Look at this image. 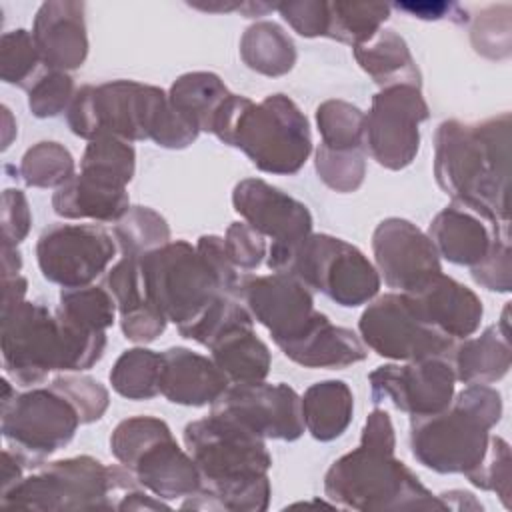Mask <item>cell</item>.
Listing matches in <instances>:
<instances>
[{
	"instance_id": "cell-4",
	"label": "cell",
	"mask_w": 512,
	"mask_h": 512,
	"mask_svg": "<svg viewBox=\"0 0 512 512\" xmlns=\"http://www.w3.org/2000/svg\"><path fill=\"white\" fill-rule=\"evenodd\" d=\"M210 132L224 144L240 148L268 174H294L312 152L308 120L284 94H270L258 104L230 94L214 116Z\"/></svg>"
},
{
	"instance_id": "cell-51",
	"label": "cell",
	"mask_w": 512,
	"mask_h": 512,
	"mask_svg": "<svg viewBox=\"0 0 512 512\" xmlns=\"http://www.w3.org/2000/svg\"><path fill=\"white\" fill-rule=\"evenodd\" d=\"M438 498L442 500H458L456 504H452V510H482V504L474 498V494L464 492V490H450V492H442L438 494Z\"/></svg>"
},
{
	"instance_id": "cell-43",
	"label": "cell",
	"mask_w": 512,
	"mask_h": 512,
	"mask_svg": "<svg viewBox=\"0 0 512 512\" xmlns=\"http://www.w3.org/2000/svg\"><path fill=\"white\" fill-rule=\"evenodd\" d=\"M50 386L72 402L82 424L100 420L108 408V390L94 378L66 374L54 378Z\"/></svg>"
},
{
	"instance_id": "cell-17",
	"label": "cell",
	"mask_w": 512,
	"mask_h": 512,
	"mask_svg": "<svg viewBox=\"0 0 512 512\" xmlns=\"http://www.w3.org/2000/svg\"><path fill=\"white\" fill-rule=\"evenodd\" d=\"M212 412L262 438L290 442L304 434L302 398L282 382L266 384L262 380L228 386L212 404Z\"/></svg>"
},
{
	"instance_id": "cell-47",
	"label": "cell",
	"mask_w": 512,
	"mask_h": 512,
	"mask_svg": "<svg viewBox=\"0 0 512 512\" xmlns=\"http://www.w3.org/2000/svg\"><path fill=\"white\" fill-rule=\"evenodd\" d=\"M30 210L26 196L16 190L8 188L2 194V242L16 246L22 242L30 230Z\"/></svg>"
},
{
	"instance_id": "cell-46",
	"label": "cell",
	"mask_w": 512,
	"mask_h": 512,
	"mask_svg": "<svg viewBox=\"0 0 512 512\" xmlns=\"http://www.w3.org/2000/svg\"><path fill=\"white\" fill-rule=\"evenodd\" d=\"M472 278L494 292L510 290V240H496L488 256L472 266Z\"/></svg>"
},
{
	"instance_id": "cell-45",
	"label": "cell",
	"mask_w": 512,
	"mask_h": 512,
	"mask_svg": "<svg viewBox=\"0 0 512 512\" xmlns=\"http://www.w3.org/2000/svg\"><path fill=\"white\" fill-rule=\"evenodd\" d=\"M224 248L236 268L254 270L266 256V240L246 222H232L224 236Z\"/></svg>"
},
{
	"instance_id": "cell-6",
	"label": "cell",
	"mask_w": 512,
	"mask_h": 512,
	"mask_svg": "<svg viewBox=\"0 0 512 512\" xmlns=\"http://www.w3.org/2000/svg\"><path fill=\"white\" fill-rule=\"evenodd\" d=\"M500 416V392L488 384H468L446 410L412 418V456L438 474L468 476L484 460L490 428Z\"/></svg>"
},
{
	"instance_id": "cell-25",
	"label": "cell",
	"mask_w": 512,
	"mask_h": 512,
	"mask_svg": "<svg viewBox=\"0 0 512 512\" xmlns=\"http://www.w3.org/2000/svg\"><path fill=\"white\" fill-rule=\"evenodd\" d=\"M128 202L124 184L84 170L56 188L52 196L54 212L70 220L118 222L128 212Z\"/></svg>"
},
{
	"instance_id": "cell-5",
	"label": "cell",
	"mask_w": 512,
	"mask_h": 512,
	"mask_svg": "<svg viewBox=\"0 0 512 512\" xmlns=\"http://www.w3.org/2000/svg\"><path fill=\"white\" fill-rule=\"evenodd\" d=\"M396 442L360 438L358 448L340 456L324 474L326 498L342 508L372 510H446L420 478L394 456Z\"/></svg>"
},
{
	"instance_id": "cell-49",
	"label": "cell",
	"mask_w": 512,
	"mask_h": 512,
	"mask_svg": "<svg viewBox=\"0 0 512 512\" xmlns=\"http://www.w3.org/2000/svg\"><path fill=\"white\" fill-rule=\"evenodd\" d=\"M2 458H4V464H2V492H6L22 480V466L24 464L18 460V456L10 448L4 450Z\"/></svg>"
},
{
	"instance_id": "cell-48",
	"label": "cell",
	"mask_w": 512,
	"mask_h": 512,
	"mask_svg": "<svg viewBox=\"0 0 512 512\" xmlns=\"http://www.w3.org/2000/svg\"><path fill=\"white\" fill-rule=\"evenodd\" d=\"M166 318L154 304H146L142 308H136L128 314L120 316V326L122 332L128 340L132 342H152L156 340L164 328H166Z\"/></svg>"
},
{
	"instance_id": "cell-50",
	"label": "cell",
	"mask_w": 512,
	"mask_h": 512,
	"mask_svg": "<svg viewBox=\"0 0 512 512\" xmlns=\"http://www.w3.org/2000/svg\"><path fill=\"white\" fill-rule=\"evenodd\" d=\"M26 294V280L18 274L12 278H4V294H2V312L14 308L16 304L24 302Z\"/></svg>"
},
{
	"instance_id": "cell-36",
	"label": "cell",
	"mask_w": 512,
	"mask_h": 512,
	"mask_svg": "<svg viewBox=\"0 0 512 512\" xmlns=\"http://www.w3.org/2000/svg\"><path fill=\"white\" fill-rule=\"evenodd\" d=\"M114 236L124 256H142L170 242V228L152 208L134 206L116 222Z\"/></svg>"
},
{
	"instance_id": "cell-11",
	"label": "cell",
	"mask_w": 512,
	"mask_h": 512,
	"mask_svg": "<svg viewBox=\"0 0 512 512\" xmlns=\"http://www.w3.org/2000/svg\"><path fill=\"white\" fill-rule=\"evenodd\" d=\"M138 260L148 300L178 328L194 322L220 294H230L206 256L184 240L166 242Z\"/></svg>"
},
{
	"instance_id": "cell-2",
	"label": "cell",
	"mask_w": 512,
	"mask_h": 512,
	"mask_svg": "<svg viewBox=\"0 0 512 512\" xmlns=\"http://www.w3.org/2000/svg\"><path fill=\"white\" fill-rule=\"evenodd\" d=\"M510 114L480 124L444 120L434 138V176L454 204L508 228Z\"/></svg>"
},
{
	"instance_id": "cell-14",
	"label": "cell",
	"mask_w": 512,
	"mask_h": 512,
	"mask_svg": "<svg viewBox=\"0 0 512 512\" xmlns=\"http://www.w3.org/2000/svg\"><path fill=\"white\" fill-rule=\"evenodd\" d=\"M428 118V104L416 86H388L372 98L364 114V148L388 170L408 166L420 146V122Z\"/></svg>"
},
{
	"instance_id": "cell-40",
	"label": "cell",
	"mask_w": 512,
	"mask_h": 512,
	"mask_svg": "<svg viewBox=\"0 0 512 512\" xmlns=\"http://www.w3.org/2000/svg\"><path fill=\"white\" fill-rule=\"evenodd\" d=\"M316 172L320 180L336 192H354L366 174L362 150H332L318 146Z\"/></svg>"
},
{
	"instance_id": "cell-41",
	"label": "cell",
	"mask_w": 512,
	"mask_h": 512,
	"mask_svg": "<svg viewBox=\"0 0 512 512\" xmlns=\"http://www.w3.org/2000/svg\"><path fill=\"white\" fill-rule=\"evenodd\" d=\"M468 482L480 490L496 492L500 502L510 508V446L500 436H490L484 460L468 476Z\"/></svg>"
},
{
	"instance_id": "cell-18",
	"label": "cell",
	"mask_w": 512,
	"mask_h": 512,
	"mask_svg": "<svg viewBox=\"0 0 512 512\" xmlns=\"http://www.w3.org/2000/svg\"><path fill=\"white\" fill-rule=\"evenodd\" d=\"M372 400H388L398 410L430 416L450 406L454 398V370L442 356L412 360L408 364L380 366L368 376Z\"/></svg>"
},
{
	"instance_id": "cell-52",
	"label": "cell",
	"mask_w": 512,
	"mask_h": 512,
	"mask_svg": "<svg viewBox=\"0 0 512 512\" xmlns=\"http://www.w3.org/2000/svg\"><path fill=\"white\" fill-rule=\"evenodd\" d=\"M2 266H4V278L18 276V272L22 268V260H20L16 246L2 242Z\"/></svg>"
},
{
	"instance_id": "cell-42",
	"label": "cell",
	"mask_w": 512,
	"mask_h": 512,
	"mask_svg": "<svg viewBox=\"0 0 512 512\" xmlns=\"http://www.w3.org/2000/svg\"><path fill=\"white\" fill-rule=\"evenodd\" d=\"M74 82L66 72L48 70L28 92V106L38 118H52L68 110L74 100Z\"/></svg>"
},
{
	"instance_id": "cell-16",
	"label": "cell",
	"mask_w": 512,
	"mask_h": 512,
	"mask_svg": "<svg viewBox=\"0 0 512 512\" xmlns=\"http://www.w3.org/2000/svg\"><path fill=\"white\" fill-rule=\"evenodd\" d=\"M112 236L96 224H54L36 244L40 272L62 288L90 286L112 262Z\"/></svg>"
},
{
	"instance_id": "cell-37",
	"label": "cell",
	"mask_w": 512,
	"mask_h": 512,
	"mask_svg": "<svg viewBox=\"0 0 512 512\" xmlns=\"http://www.w3.org/2000/svg\"><path fill=\"white\" fill-rule=\"evenodd\" d=\"M328 10L326 36L352 46L368 42L388 18L386 4H328Z\"/></svg>"
},
{
	"instance_id": "cell-7",
	"label": "cell",
	"mask_w": 512,
	"mask_h": 512,
	"mask_svg": "<svg viewBox=\"0 0 512 512\" xmlns=\"http://www.w3.org/2000/svg\"><path fill=\"white\" fill-rule=\"evenodd\" d=\"M140 486L134 474L120 466H104L92 456H74L38 470L0 494L2 508L60 512L116 510L120 496Z\"/></svg>"
},
{
	"instance_id": "cell-26",
	"label": "cell",
	"mask_w": 512,
	"mask_h": 512,
	"mask_svg": "<svg viewBox=\"0 0 512 512\" xmlns=\"http://www.w3.org/2000/svg\"><path fill=\"white\" fill-rule=\"evenodd\" d=\"M212 360L234 384L262 382L270 372V350L254 334L252 320L222 332L210 346Z\"/></svg>"
},
{
	"instance_id": "cell-22",
	"label": "cell",
	"mask_w": 512,
	"mask_h": 512,
	"mask_svg": "<svg viewBox=\"0 0 512 512\" xmlns=\"http://www.w3.org/2000/svg\"><path fill=\"white\" fill-rule=\"evenodd\" d=\"M428 238L438 256L470 268L488 256L496 240H510L508 228L496 226L474 210L454 202L430 222Z\"/></svg>"
},
{
	"instance_id": "cell-12",
	"label": "cell",
	"mask_w": 512,
	"mask_h": 512,
	"mask_svg": "<svg viewBox=\"0 0 512 512\" xmlns=\"http://www.w3.org/2000/svg\"><path fill=\"white\" fill-rule=\"evenodd\" d=\"M78 424V410L52 386L14 394L2 404V434L24 466H42L74 438Z\"/></svg>"
},
{
	"instance_id": "cell-30",
	"label": "cell",
	"mask_w": 512,
	"mask_h": 512,
	"mask_svg": "<svg viewBox=\"0 0 512 512\" xmlns=\"http://www.w3.org/2000/svg\"><path fill=\"white\" fill-rule=\"evenodd\" d=\"M286 356L304 368H344L366 358L360 338L342 326H334L328 318L300 344L290 348Z\"/></svg>"
},
{
	"instance_id": "cell-19",
	"label": "cell",
	"mask_w": 512,
	"mask_h": 512,
	"mask_svg": "<svg viewBox=\"0 0 512 512\" xmlns=\"http://www.w3.org/2000/svg\"><path fill=\"white\" fill-rule=\"evenodd\" d=\"M372 250L384 282L400 292H410L442 272L428 234L402 218H386L376 226Z\"/></svg>"
},
{
	"instance_id": "cell-35",
	"label": "cell",
	"mask_w": 512,
	"mask_h": 512,
	"mask_svg": "<svg viewBox=\"0 0 512 512\" xmlns=\"http://www.w3.org/2000/svg\"><path fill=\"white\" fill-rule=\"evenodd\" d=\"M322 146L332 150H364V112L344 100H326L316 110Z\"/></svg>"
},
{
	"instance_id": "cell-38",
	"label": "cell",
	"mask_w": 512,
	"mask_h": 512,
	"mask_svg": "<svg viewBox=\"0 0 512 512\" xmlns=\"http://www.w3.org/2000/svg\"><path fill=\"white\" fill-rule=\"evenodd\" d=\"M22 180L36 188H60L74 176V158L58 142H38L20 164Z\"/></svg>"
},
{
	"instance_id": "cell-23",
	"label": "cell",
	"mask_w": 512,
	"mask_h": 512,
	"mask_svg": "<svg viewBox=\"0 0 512 512\" xmlns=\"http://www.w3.org/2000/svg\"><path fill=\"white\" fill-rule=\"evenodd\" d=\"M228 386V376L212 358L180 346L162 352L160 394L170 402L182 406L214 404Z\"/></svg>"
},
{
	"instance_id": "cell-24",
	"label": "cell",
	"mask_w": 512,
	"mask_h": 512,
	"mask_svg": "<svg viewBox=\"0 0 512 512\" xmlns=\"http://www.w3.org/2000/svg\"><path fill=\"white\" fill-rule=\"evenodd\" d=\"M44 4L36 16L32 38L48 70L80 68L88 54L82 4Z\"/></svg>"
},
{
	"instance_id": "cell-10",
	"label": "cell",
	"mask_w": 512,
	"mask_h": 512,
	"mask_svg": "<svg viewBox=\"0 0 512 512\" xmlns=\"http://www.w3.org/2000/svg\"><path fill=\"white\" fill-rule=\"evenodd\" d=\"M110 452L138 484L160 500H184L202 488V476L168 424L154 416L122 420L110 436Z\"/></svg>"
},
{
	"instance_id": "cell-1",
	"label": "cell",
	"mask_w": 512,
	"mask_h": 512,
	"mask_svg": "<svg viewBox=\"0 0 512 512\" xmlns=\"http://www.w3.org/2000/svg\"><path fill=\"white\" fill-rule=\"evenodd\" d=\"M184 444L202 476V488L182 500V510L262 512L270 504L272 456L264 438L210 412L184 428Z\"/></svg>"
},
{
	"instance_id": "cell-27",
	"label": "cell",
	"mask_w": 512,
	"mask_h": 512,
	"mask_svg": "<svg viewBox=\"0 0 512 512\" xmlns=\"http://www.w3.org/2000/svg\"><path fill=\"white\" fill-rule=\"evenodd\" d=\"M452 370L464 384H490L510 370V338L498 324L452 348Z\"/></svg>"
},
{
	"instance_id": "cell-13",
	"label": "cell",
	"mask_w": 512,
	"mask_h": 512,
	"mask_svg": "<svg viewBox=\"0 0 512 512\" xmlns=\"http://www.w3.org/2000/svg\"><path fill=\"white\" fill-rule=\"evenodd\" d=\"M234 292L240 296L250 316L268 328L284 354L308 338L328 318L314 308L310 288L284 272L244 276L238 280Z\"/></svg>"
},
{
	"instance_id": "cell-31",
	"label": "cell",
	"mask_w": 512,
	"mask_h": 512,
	"mask_svg": "<svg viewBox=\"0 0 512 512\" xmlns=\"http://www.w3.org/2000/svg\"><path fill=\"white\" fill-rule=\"evenodd\" d=\"M230 94L232 92H228L216 74L188 72L172 84L168 100L172 108L198 132H210L214 116Z\"/></svg>"
},
{
	"instance_id": "cell-9",
	"label": "cell",
	"mask_w": 512,
	"mask_h": 512,
	"mask_svg": "<svg viewBox=\"0 0 512 512\" xmlns=\"http://www.w3.org/2000/svg\"><path fill=\"white\" fill-rule=\"evenodd\" d=\"M268 268L298 278L346 308L370 302L380 288L372 262L356 246L328 234H308L292 246L272 244Z\"/></svg>"
},
{
	"instance_id": "cell-20",
	"label": "cell",
	"mask_w": 512,
	"mask_h": 512,
	"mask_svg": "<svg viewBox=\"0 0 512 512\" xmlns=\"http://www.w3.org/2000/svg\"><path fill=\"white\" fill-rule=\"evenodd\" d=\"M232 204L246 224L272 238L274 246H292L312 232L308 208L260 178L238 182Z\"/></svg>"
},
{
	"instance_id": "cell-33",
	"label": "cell",
	"mask_w": 512,
	"mask_h": 512,
	"mask_svg": "<svg viewBox=\"0 0 512 512\" xmlns=\"http://www.w3.org/2000/svg\"><path fill=\"white\" fill-rule=\"evenodd\" d=\"M162 354L148 348H132L122 352L110 370L112 388L128 400H148L160 394Z\"/></svg>"
},
{
	"instance_id": "cell-44",
	"label": "cell",
	"mask_w": 512,
	"mask_h": 512,
	"mask_svg": "<svg viewBox=\"0 0 512 512\" xmlns=\"http://www.w3.org/2000/svg\"><path fill=\"white\" fill-rule=\"evenodd\" d=\"M40 54L34 38L26 30H14L2 36V80L26 86L38 66Z\"/></svg>"
},
{
	"instance_id": "cell-28",
	"label": "cell",
	"mask_w": 512,
	"mask_h": 512,
	"mask_svg": "<svg viewBox=\"0 0 512 512\" xmlns=\"http://www.w3.org/2000/svg\"><path fill=\"white\" fill-rule=\"evenodd\" d=\"M354 56L360 68L382 88L400 84L420 88V72L412 54L394 30L378 32L368 42L354 46Z\"/></svg>"
},
{
	"instance_id": "cell-29",
	"label": "cell",
	"mask_w": 512,
	"mask_h": 512,
	"mask_svg": "<svg viewBox=\"0 0 512 512\" xmlns=\"http://www.w3.org/2000/svg\"><path fill=\"white\" fill-rule=\"evenodd\" d=\"M352 412L354 396L342 380L316 382L302 396L304 428L320 442L342 436L352 420Z\"/></svg>"
},
{
	"instance_id": "cell-15",
	"label": "cell",
	"mask_w": 512,
	"mask_h": 512,
	"mask_svg": "<svg viewBox=\"0 0 512 512\" xmlns=\"http://www.w3.org/2000/svg\"><path fill=\"white\" fill-rule=\"evenodd\" d=\"M360 336L376 354L392 360H424L452 352V338L424 324L402 294H384L362 312Z\"/></svg>"
},
{
	"instance_id": "cell-3",
	"label": "cell",
	"mask_w": 512,
	"mask_h": 512,
	"mask_svg": "<svg viewBox=\"0 0 512 512\" xmlns=\"http://www.w3.org/2000/svg\"><path fill=\"white\" fill-rule=\"evenodd\" d=\"M104 348V332L82 330L38 302L24 300L2 312L4 368L18 384H38L54 370H88Z\"/></svg>"
},
{
	"instance_id": "cell-39",
	"label": "cell",
	"mask_w": 512,
	"mask_h": 512,
	"mask_svg": "<svg viewBox=\"0 0 512 512\" xmlns=\"http://www.w3.org/2000/svg\"><path fill=\"white\" fill-rule=\"evenodd\" d=\"M134 148L116 136H98L88 142L80 170L94 172L120 184H128L134 176Z\"/></svg>"
},
{
	"instance_id": "cell-32",
	"label": "cell",
	"mask_w": 512,
	"mask_h": 512,
	"mask_svg": "<svg viewBox=\"0 0 512 512\" xmlns=\"http://www.w3.org/2000/svg\"><path fill=\"white\" fill-rule=\"evenodd\" d=\"M240 54L250 70L264 76H282L296 62L292 40L272 22H260L248 28L240 42Z\"/></svg>"
},
{
	"instance_id": "cell-8",
	"label": "cell",
	"mask_w": 512,
	"mask_h": 512,
	"mask_svg": "<svg viewBox=\"0 0 512 512\" xmlns=\"http://www.w3.org/2000/svg\"><path fill=\"white\" fill-rule=\"evenodd\" d=\"M170 118L168 94L132 80L82 86L68 108L70 130L88 142L98 136H116L126 142L150 138L158 144Z\"/></svg>"
},
{
	"instance_id": "cell-21",
	"label": "cell",
	"mask_w": 512,
	"mask_h": 512,
	"mask_svg": "<svg viewBox=\"0 0 512 512\" xmlns=\"http://www.w3.org/2000/svg\"><path fill=\"white\" fill-rule=\"evenodd\" d=\"M410 310L428 326L454 338H468L480 328V298L464 284L438 272L410 292H400Z\"/></svg>"
},
{
	"instance_id": "cell-34",
	"label": "cell",
	"mask_w": 512,
	"mask_h": 512,
	"mask_svg": "<svg viewBox=\"0 0 512 512\" xmlns=\"http://www.w3.org/2000/svg\"><path fill=\"white\" fill-rule=\"evenodd\" d=\"M116 310L112 294L98 286L64 288L60 294L58 314L88 332H104L110 328L114 324Z\"/></svg>"
}]
</instances>
